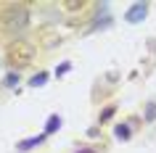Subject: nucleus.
Wrapping results in <instances>:
<instances>
[{
	"mask_svg": "<svg viewBox=\"0 0 156 153\" xmlns=\"http://www.w3.org/2000/svg\"><path fill=\"white\" fill-rule=\"evenodd\" d=\"M0 21H3V26H5L11 34H19L27 26V21H29V11H27V5H21V3H8V5H3Z\"/></svg>",
	"mask_w": 156,
	"mask_h": 153,
	"instance_id": "1",
	"label": "nucleus"
},
{
	"mask_svg": "<svg viewBox=\"0 0 156 153\" xmlns=\"http://www.w3.org/2000/svg\"><path fill=\"white\" fill-rule=\"evenodd\" d=\"M34 58V45L27 40H13L8 45V50H5V61H8L11 66H16V69H21V66H29Z\"/></svg>",
	"mask_w": 156,
	"mask_h": 153,
	"instance_id": "2",
	"label": "nucleus"
},
{
	"mask_svg": "<svg viewBox=\"0 0 156 153\" xmlns=\"http://www.w3.org/2000/svg\"><path fill=\"white\" fill-rule=\"evenodd\" d=\"M34 42H37V48H56V45H61V34H58L56 26L50 24H42L37 26V32H34Z\"/></svg>",
	"mask_w": 156,
	"mask_h": 153,
	"instance_id": "3",
	"label": "nucleus"
},
{
	"mask_svg": "<svg viewBox=\"0 0 156 153\" xmlns=\"http://www.w3.org/2000/svg\"><path fill=\"white\" fill-rule=\"evenodd\" d=\"M90 8L93 3H87V0H64L61 3V11H66V13H85Z\"/></svg>",
	"mask_w": 156,
	"mask_h": 153,
	"instance_id": "4",
	"label": "nucleus"
},
{
	"mask_svg": "<svg viewBox=\"0 0 156 153\" xmlns=\"http://www.w3.org/2000/svg\"><path fill=\"white\" fill-rule=\"evenodd\" d=\"M146 13H148V3H135V5H130V11H127V21L130 24H138V21H143L146 19Z\"/></svg>",
	"mask_w": 156,
	"mask_h": 153,
	"instance_id": "5",
	"label": "nucleus"
},
{
	"mask_svg": "<svg viewBox=\"0 0 156 153\" xmlns=\"http://www.w3.org/2000/svg\"><path fill=\"white\" fill-rule=\"evenodd\" d=\"M45 137H48V135H40V137H29V140H21V143H19V151H29V148H34V145L45 143Z\"/></svg>",
	"mask_w": 156,
	"mask_h": 153,
	"instance_id": "6",
	"label": "nucleus"
},
{
	"mask_svg": "<svg viewBox=\"0 0 156 153\" xmlns=\"http://www.w3.org/2000/svg\"><path fill=\"white\" fill-rule=\"evenodd\" d=\"M58 127H61V116H58V113H53V116L48 119V127H45V135H50V132H56Z\"/></svg>",
	"mask_w": 156,
	"mask_h": 153,
	"instance_id": "7",
	"label": "nucleus"
},
{
	"mask_svg": "<svg viewBox=\"0 0 156 153\" xmlns=\"http://www.w3.org/2000/svg\"><path fill=\"white\" fill-rule=\"evenodd\" d=\"M114 135H116V137H122V140H127V137H130L132 132H130V127H127V124H116Z\"/></svg>",
	"mask_w": 156,
	"mask_h": 153,
	"instance_id": "8",
	"label": "nucleus"
},
{
	"mask_svg": "<svg viewBox=\"0 0 156 153\" xmlns=\"http://www.w3.org/2000/svg\"><path fill=\"white\" fill-rule=\"evenodd\" d=\"M143 119L151 124V121H156V103H148V108H146V116Z\"/></svg>",
	"mask_w": 156,
	"mask_h": 153,
	"instance_id": "9",
	"label": "nucleus"
},
{
	"mask_svg": "<svg viewBox=\"0 0 156 153\" xmlns=\"http://www.w3.org/2000/svg\"><path fill=\"white\" fill-rule=\"evenodd\" d=\"M45 79H48V74L40 71V74H34V77H32V82H29V85H32V87H40V85H45Z\"/></svg>",
	"mask_w": 156,
	"mask_h": 153,
	"instance_id": "10",
	"label": "nucleus"
},
{
	"mask_svg": "<svg viewBox=\"0 0 156 153\" xmlns=\"http://www.w3.org/2000/svg\"><path fill=\"white\" fill-rule=\"evenodd\" d=\"M111 116H114V106H108L106 111L101 113V124H103V121H108V119H111Z\"/></svg>",
	"mask_w": 156,
	"mask_h": 153,
	"instance_id": "11",
	"label": "nucleus"
},
{
	"mask_svg": "<svg viewBox=\"0 0 156 153\" xmlns=\"http://www.w3.org/2000/svg\"><path fill=\"white\" fill-rule=\"evenodd\" d=\"M19 82V74H8V77H5V85H16Z\"/></svg>",
	"mask_w": 156,
	"mask_h": 153,
	"instance_id": "12",
	"label": "nucleus"
},
{
	"mask_svg": "<svg viewBox=\"0 0 156 153\" xmlns=\"http://www.w3.org/2000/svg\"><path fill=\"white\" fill-rule=\"evenodd\" d=\"M69 69H72V66H69V64H64V66H58V69H56V74H58V77H61V74H66V71H69Z\"/></svg>",
	"mask_w": 156,
	"mask_h": 153,
	"instance_id": "13",
	"label": "nucleus"
},
{
	"mask_svg": "<svg viewBox=\"0 0 156 153\" xmlns=\"http://www.w3.org/2000/svg\"><path fill=\"white\" fill-rule=\"evenodd\" d=\"M77 153H95L93 148H82V151H77Z\"/></svg>",
	"mask_w": 156,
	"mask_h": 153,
	"instance_id": "14",
	"label": "nucleus"
}]
</instances>
